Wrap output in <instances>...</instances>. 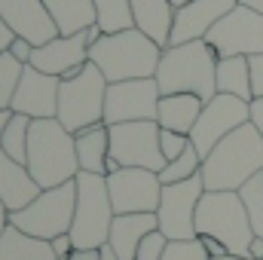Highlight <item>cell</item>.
<instances>
[{"label": "cell", "instance_id": "17", "mask_svg": "<svg viewBox=\"0 0 263 260\" xmlns=\"http://www.w3.org/2000/svg\"><path fill=\"white\" fill-rule=\"evenodd\" d=\"M0 18L15 31V37L31 40L34 46L59 37V28L43 0H0Z\"/></svg>", "mask_w": 263, "mask_h": 260}, {"label": "cell", "instance_id": "3", "mask_svg": "<svg viewBox=\"0 0 263 260\" xmlns=\"http://www.w3.org/2000/svg\"><path fill=\"white\" fill-rule=\"evenodd\" d=\"M156 83L162 95L190 92L202 101H211L217 95V52L205 40L165 46L156 67Z\"/></svg>", "mask_w": 263, "mask_h": 260}, {"label": "cell", "instance_id": "36", "mask_svg": "<svg viewBox=\"0 0 263 260\" xmlns=\"http://www.w3.org/2000/svg\"><path fill=\"white\" fill-rule=\"evenodd\" d=\"M34 43L31 40H22V37H15V43L9 46V55L15 59V62H22V65H31V59H34Z\"/></svg>", "mask_w": 263, "mask_h": 260}, {"label": "cell", "instance_id": "33", "mask_svg": "<svg viewBox=\"0 0 263 260\" xmlns=\"http://www.w3.org/2000/svg\"><path fill=\"white\" fill-rule=\"evenodd\" d=\"M159 147H162V156L165 162L178 159L187 147H190V135H181V132H172V129H162L159 132Z\"/></svg>", "mask_w": 263, "mask_h": 260}, {"label": "cell", "instance_id": "20", "mask_svg": "<svg viewBox=\"0 0 263 260\" xmlns=\"http://www.w3.org/2000/svg\"><path fill=\"white\" fill-rule=\"evenodd\" d=\"M159 230V217L156 214H117L114 224H110V236H107V245L114 248V254L120 260H135L141 242Z\"/></svg>", "mask_w": 263, "mask_h": 260}, {"label": "cell", "instance_id": "30", "mask_svg": "<svg viewBox=\"0 0 263 260\" xmlns=\"http://www.w3.org/2000/svg\"><path fill=\"white\" fill-rule=\"evenodd\" d=\"M242 202H245V208H248V217H251V227H254V236H260L263 239V172H257L242 190Z\"/></svg>", "mask_w": 263, "mask_h": 260}, {"label": "cell", "instance_id": "16", "mask_svg": "<svg viewBox=\"0 0 263 260\" xmlns=\"http://www.w3.org/2000/svg\"><path fill=\"white\" fill-rule=\"evenodd\" d=\"M236 6H239V0H190L187 6L175 9V25H172V40H168V46L205 40L208 31H211L230 9H236Z\"/></svg>", "mask_w": 263, "mask_h": 260}, {"label": "cell", "instance_id": "5", "mask_svg": "<svg viewBox=\"0 0 263 260\" xmlns=\"http://www.w3.org/2000/svg\"><path fill=\"white\" fill-rule=\"evenodd\" d=\"M196 233L220 239L236 257H248L254 227L239 190H205L196 208Z\"/></svg>", "mask_w": 263, "mask_h": 260}, {"label": "cell", "instance_id": "27", "mask_svg": "<svg viewBox=\"0 0 263 260\" xmlns=\"http://www.w3.org/2000/svg\"><path fill=\"white\" fill-rule=\"evenodd\" d=\"M95 12H98V28L104 34H120L135 28V15H132V0H92Z\"/></svg>", "mask_w": 263, "mask_h": 260}, {"label": "cell", "instance_id": "47", "mask_svg": "<svg viewBox=\"0 0 263 260\" xmlns=\"http://www.w3.org/2000/svg\"><path fill=\"white\" fill-rule=\"evenodd\" d=\"M211 260H248V257H236V254H227V257H211Z\"/></svg>", "mask_w": 263, "mask_h": 260}, {"label": "cell", "instance_id": "39", "mask_svg": "<svg viewBox=\"0 0 263 260\" xmlns=\"http://www.w3.org/2000/svg\"><path fill=\"white\" fill-rule=\"evenodd\" d=\"M12 43H15V31H12V28L0 18V55H6Z\"/></svg>", "mask_w": 263, "mask_h": 260}, {"label": "cell", "instance_id": "2", "mask_svg": "<svg viewBox=\"0 0 263 260\" xmlns=\"http://www.w3.org/2000/svg\"><path fill=\"white\" fill-rule=\"evenodd\" d=\"M28 172L40 184V190L62 187L80 175L77 141L55 117L52 120H31L28 135Z\"/></svg>", "mask_w": 263, "mask_h": 260}, {"label": "cell", "instance_id": "22", "mask_svg": "<svg viewBox=\"0 0 263 260\" xmlns=\"http://www.w3.org/2000/svg\"><path fill=\"white\" fill-rule=\"evenodd\" d=\"M132 15L138 31H144L162 49L168 46L172 25H175V6L168 0H132Z\"/></svg>", "mask_w": 263, "mask_h": 260}, {"label": "cell", "instance_id": "26", "mask_svg": "<svg viewBox=\"0 0 263 260\" xmlns=\"http://www.w3.org/2000/svg\"><path fill=\"white\" fill-rule=\"evenodd\" d=\"M217 92L236 95L242 101H254V92H251V65H248L245 55L217 59Z\"/></svg>", "mask_w": 263, "mask_h": 260}, {"label": "cell", "instance_id": "35", "mask_svg": "<svg viewBox=\"0 0 263 260\" xmlns=\"http://www.w3.org/2000/svg\"><path fill=\"white\" fill-rule=\"evenodd\" d=\"M59 260H120V257L114 254L110 245H104V248H73L67 257H59Z\"/></svg>", "mask_w": 263, "mask_h": 260}, {"label": "cell", "instance_id": "46", "mask_svg": "<svg viewBox=\"0 0 263 260\" xmlns=\"http://www.w3.org/2000/svg\"><path fill=\"white\" fill-rule=\"evenodd\" d=\"M168 3H172V6H175V9H181V6H187V3H190V0H168Z\"/></svg>", "mask_w": 263, "mask_h": 260}, {"label": "cell", "instance_id": "24", "mask_svg": "<svg viewBox=\"0 0 263 260\" xmlns=\"http://www.w3.org/2000/svg\"><path fill=\"white\" fill-rule=\"evenodd\" d=\"M59 34L62 37H73V34H83L86 28L98 25V12H95V3L92 0H43Z\"/></svg>", "mask_w": 263, "mask_h": 260}, {"label": "cell", "instance_id": "42", "mask_svg": "<svg viewBox=\"0 0 263 260\" xmlns=\"http://www.w3.org/2000/svg\"><path fill=\"white\" fill-rule=\"evenodd\" d=\"M248 260H263V239L254 236L251 239V248H248Z\"/></svg>", "mask_w": 263, "mask_h": 260}, {"label": "cell", "instance_id": "9", "mask_svg": "<svg viewBox=\"0 0 263 260\" xmlns=\"http://www.w3.org/2000/svg\"><path fill=\"white\" fill-rule=\"evenodd\" d=\"M205 43L217 52V59L230 55H263V12L239 3L230 9L205 37Z\"/></svg>", "mask_w": 263, "mask_h": 260}, {"label": "cell", "instance_id": "4", "mask_svg": "<svg viewBox=\"0 0 263 260\" xmlns=\"http://www.w3.org/2000/svg\"><path fill=\"white\" fill-rule=\"evenodd\" d=\"M159 59H162V46L153 43L138 28L120 31V34H104L98 43L89 46V62L104 73L107 83L156 77Z\"/></svg>", "mask_w": 263, "mask_h": 260}, {"label": "cell", "instance_id": "18", "mask_svg": "<svg viewBox=\"0 0 263 260\" xmlns=\"http://www.w3.org/2000/svg\"><path fill=\"white\" fill-rule=\"evenodd\" d=\"M89 62V43H86V34H73V37H52L49 43L37 46L34 49V59L31 65L49 77H65L67 70L73 67H83Z\"/></svg>", "mask_w": 263, "mask_h": 260}, {"label": "cell", "instance_id": "45", "mask_svg": "<svg viewBox=\"0 0 263 260\" xmlns=\"http://www.w3.org/2000/svg\"><path fill=\"white\" fill-rule=\"evenodd\" d=\"M239 3H245V6H251V9L263 12V0H239Z\"/></svg>", "mask_w": 263, "mask_h": 260}, {"label": "cell", "instance_id": "10", "mask_svg": "<svg viewBox=\"0 0 263 260\" xmlns=\"http://www.w3.org/2000/svg\"><path fill=\"white\" fill-rule=\"evenodd\" d=\"M107 129H110V159H117L123 169H150L156 175L165 169V156L159 147L162 129L156 120L120 123Z\"/></svg>", "mask_w": 263, "mask_h": 260}, {"label": "cell", "instance_id": "31", "mask_svg": "<svg viewBox=\"0 0 263 260\" xmlns=\"http://www.w3.org/2000/svg\"><path fill=\"white\" fill-rule=\"evenodd\" d=\"M25 73V65L15 62L9 52L0 55V107H9L12 110V95L18 89V80Z\"/></svg>", "mask_w": 263, "mask_h": 260}, {"label": "cell", "instance_id": "29", "mask_svg": "<svg viewBox=\"0 0 263 260\" xmlns=\"http://www.w3.org/2000/svg\"><path fill=\"white\" fill-rule=\"evenodd\" d=\"M199 172H202V156H199V150L190 144L178 159H172V162H165V169L159 172V181L162 184H181V181H190V178H196Z\"/></svg>", "mask_w": 263, "mask_h": 260}, {"label": "cell", "instance_id": "12", "mask_svg": "<svg viewBox=\"0 0 263 260\" xmlns=\"http://www.w3.org/2000/svg\"><path fill=\"white\" fill-rule=\"evenodd\" d=\"M245 123H251V101H242L236 95L217 92L211 101H205L202 117L190 132V144L199 150V156L205 159L227 135L242 129Z\"/></svg>", "mask_w": 263, "mask_h": 260}, {"label": "cell", "instance_id": "14", "mask_svg": "<svg viewBox=\"0 0 263 260\" xmlns=\"http://www.w3.org/2000/svg\"><path fill=\"white\" fill-rule=\"evenodd\" d=\"M107 190L117 214H156L162 181L150 169H117L107 175Z\"/></svg>", "mask_w": 263, "mask_h": 260}, {"label": "cell", "instance_id": "19", "mask_svg": "<svg viewBox=\"0 0 263 260\" xmlns=\"http://www.w3.org/2000/svg\"><path fill=\"white\" fill-rule=\"evenodd\" d=\"M40 196V184L31 178L25 162H15L9 153H3L0 147V199L3 205L12 211H22L25 205H31Z\"/></svg>", "mask_w": 263, "mask_h": 260}, {"label": "cell", "instance_id": "32", "mask_svg": "<svg viewBox=\"0 0 263 260\" xmlns=\"http://www.w3.org/2000/svg\"><path fill=\"white\" fill-rule=\"evenodd\" d=\"M162 260H208V254L199 239H190V242H168Z\"/></svg>", "mask_w": 263, "mask_h": 260}, {"label": "cell", "instance_id": "40", "mask_svg": "<svg viewBox=\"0 0 263 260\" xmlns=\"http://www.w3.org/2000/svg\"><path fill=\"white\" fill-rule=\"evenodd\" d=\"M52 251H55L59 257H67V254L73 251V242H70V236H59V239H52Z\"/></svg>", "mask_w": 263, "mask_h": 260}, {"label": "cell", "instance_id": "28", "mask_svg": "<svg viewBox=\"0 0 263 260\" xmlns=\"http://www.w3.org/2000/svg\"><path fill=\"white\" fill-rule=\"evenodd\" d=\"M28 135H31V117L25 114H12L9 126L0 138L3 153H9L15 162H28Z\"/></svg>", "mask_w": 263, "mask_h": 260}, {"label": "cell", "instance_id": "11", "mask_svg": "<svg viewBox=\"0 0 263 260\" xmlns=\"http://www.w3.org/2000/svg\"><path fill=\"white\" fill-rule=\"evenodd\" d=\"M205 196L202 175L181 181V184H162V199L156 208L159 217V233L172 242H190L199 239L196 233V208L199 199Z\"/></svg>", "mask_w": 263, "mask_h": 260}, {"label": "cell", "instance_id": "41", "mask_svg": "<svg viewBox=\"0 0 263 260\" xmlns=\"http://www.w3.org/2000/svg\"><path fill=\"white\" fill-rule=\"evenodd\" d=\"M251 123H254L257 132L263 135V98H254V101H251Z\"/></svg>", "mask_w": 263, "mask_h": 260}, {"label": "cell", "instance_id": "6", "mask_svg": "<svg viewBox=\"0 0 263 260\" xmlns=\"http://www.w3.org/2000/svg\"><path fill=\"white\" fill-rule=\"evenodd\" d=\"M73 184H77V211H73V224L67 236L73 248H104L110 236V224L117 217L110 190H107V178L80 172Z\"/></svg>", "mask_w": 263, "mask_h": 260}, {"label": "cell", "instance_id": "1", "mask_svg": "<svg viewBox=\"0 0 263 260\" xmlns=\"http://www.w3.org/2000/svg\"><path fill=\"white\" fill-rule=\"evenodd\" d=\"M257 172H263V135L245 123L202 159L199 175L205 190H242Z\"/></svg>", "mask_w": 263, "mask_h": 260}, {"label": "cell", "instance_id": "7", "mask_svg": "<svg viewBox=\"0 0 263 260\" xmlns=\"http://www.w3.org/2000/svg\"><path fill=\"white\" fill-rule=\"evenodd\" d=\"M104 101H107V80L92 62H86L83 73L73 80H62L59 89V123L67 132H83L104 123Z\"/></svg>", "mask_w": 263, "mask_h": 260}, {"label": "cell", "instance_id": "21", "mask_svg": "<svg viewBox=\"0 0 263 260\" xmlns=\"http://www.w3.org/2000/svg\"><path fill=\"white\" fill-rule=\"evenodd\" d=\"M202 107H205V101L199 95H190V92L162 95L159 107H156V123H159V129L190 135L193 126L199 123V117H202Z\"/></svg>", "mask_w": 263, "mask_h": 260}, {"label": "cell", "instance_id": "38", "mask_svg": "<svg viewBox=\"0 0 263 260\" xmlns=\"http://www.w3.org/2000/svg\"><path fill=\"white\" fill-rule=\"evenodd\" d=\"M199 242H202V248H205L208 260H211V257H227V254H230V251H227V245H223L220 239H214V236H199Z\"/></svg>", "mask_w": 263, "mask_h": 260}, {"label": "cell", "instance_id": "44", "mask_svg": "<svg viewBox=\"0 0 263 260\" xmlns=\"http://www.w3.org/2000/svg\"><path fill=\"white\" fill-rule=\"evenodd\" d=\"M9 227V208L3 205V199H0V236H3V230Z\"/></svg>", "mask_w": 263, "mask_h": 260}, {"label": "cell", "instance_id": "25", "mask_svg": "<svg viewBox=\"0 0 263 260\" xmlns=\"http://www.w3.org/2000/svg\"><path fill=\"white\" fill-rule=\"evenodd\" d=\"M0 260H59V254L52 251L49 239L28 236L9 224L0 236Z\"/></svg>", "mask_w": 263, "mask_h": 260}, {"label": "cell", "instance_id": "37", "mask_svg": "<svg viewBox=\"0 0 263 260\" xmlns=\"http://www.w3.org/2000/svg\"><path fill=\"white\" fill-rule=\"evenodd\" d=\"M248 65H251V92L254 98H263V55H251Z\"/></svg>", "mask_w": 263, "mask_h": 260}, {"label": "cell", "instance_id": "34", "mask_svg": "<svg viewBox=\"0 0 263 260\" xmlns=\"http://www.w3.org/2000/svg\"><path fill=\"white\" fill-rule=\"evenodd\" d=\"M168 242H172V239H165L159 230H156V233H150V236L141 242V248H138L135 260H162L165 248H168Z\"/></svg>", "mask_w": 263, "mask_h": 260}, {"label": "cell", "instance_id": "15", "mask_svg": "<svg viewBox=\"0 0 263 260\" xmlns=\"http://www.w3.org/2000/svg\"><path fill=\"white\" fill-rule=\"evenodd\" d=\"M59 89L62 80L49 77L34 65H25L18 89L12 95V114H25L31 120H52L59 117Z\"/></svg>", "mask_w": 263, "mask_h": 260}, {"label": "cell", "instance_id": "23", "mask_svg": "<svg viewBox=\"0 0 263 260\" xmlns=\"http://www.w3.org/2000/svg\"><path fill=\"white\" fill-rule=\"evenodd\" d=\"M77 141V159H80V172H89V175H104L107 178V159H110V129L101 123V126H92V129H83L73 135Z\"/></svg>", "mask_w": 263, "mask_h": 260}, {"label": "cell", "instance_id": "13", "mask_svg": "<svg viewBox=\"0 0 263 260\" xmlns=\"http://www.w3.org/2000/svg\"><path fill=\"white\" fill-rule=\"evenodd\" d=\"M159 98H162V92H159L156 77H147V80H123V83H107L104 126L156 120Z\"/></svg>", "mask_w": 263, "mask_h": 260}, {"label": "cell", "instance_id": "8", "mask_svg": "<svg viewBox=\"0 0 263 260\" xmlns=\"http://www.w3.org/2000/svg\"><path fill=\"white\" fill-rule=\"evenodd\" d=\"M73 211H77V184L67 181L62 187L40 190V196L31 205H25L22 211H12L9 214V224L18 227L28 236H37V239H49L52 242V239L70 233Z\"/></svg>", "mask_w": 263, "mask_h": 260}, {"label": "cell", "instance_id": "43", "mask_svg": "<svg viewBox=\"0 0 263 260\" xmlns=\"http://www.w3.org/2000/svg\"><path fill=\"white\" fill-rule=\"evenodd\" d=\"M9 120H12V110L9 107H0V138H3V132L9 126Z\"/></svg>", "mask_w": 263, "mask_h": 260}]
</instances>
